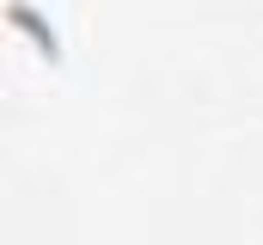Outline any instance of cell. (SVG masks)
<instances>
[{"label": "cell", "mask_w": 263, "mask_h": 245, "mask_svg": "<svg viewBox=\"0 0 263 245\" xmlns=\"http://www.w3.org/2000/svg\"><path fill=\"white\" fill-rule=\"evenodd\" d=\"M6 19H12L18 31H31V37L43 43V56H49V61H62V43H55V31H49V25H43V19H37L25 0H12V6H6Z\"/></svg>", "instance_id": "1"}]
</instances>
